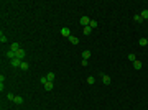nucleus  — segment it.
Returning a JSON list of instances; mask_svg holds the SVG:
<instances>
[{"instance_id": "1", "label": "nucleus", "mask_w": 148, "mask_h": 110, "mask_svg": "<svg viewBox=\"0 0 148 110\" xmlns=\"http://www.w3.org/2000/svg\"><path fill=\"white\" fill-rule=\"evenodd\" d=\"M10 62H12V66H13V67H20L23 61H22V59H18V58H13V59H10Z\"/></svg>"}, {"instance_id": "2", "label": "nucleus", "mask_w": 148, "mask_h": 110, "mask_svg": "<svg viewBox=\"0 0 148 110\" xmlns=\"http://www.w3.org/2000/svg\"><path fill=\"white\" fill-rule=\"evenodd\" d=\"M99 74H100V77H102V82H104L105 86H109L110 84V77L107 76V74H104V72H99Z\"/></svg>"}, {"instance_id": "3", "label": "nucleus", "mask_w": 148, "mask_h": 110, "mask_svg": "<svg viewBox=\"0 0 148 110\" xmlns=\"http://www.w3.org/2000/svg\"><path fill=\"white\" fill-rule=\"evenodd\" d=\"M25 56H27V51L23 49V48L16 51V58H18V59H22V61H23V58H25Z\"/></svg>"}, {"instance_id": "4", "label": "nucleus", "mask_w": 148, "mask_h": 110, "mask_svg": "<svg viewBox=\"0 0 148 110\" xmlns=\"http://www.w3.org/2000/svg\"><path fill=\"white\" fill-rule=\"evenodd\" d=\"M61 35H63V36H66V38H69V36H71V31H69V28H67V26L61 28Z\"/></svg>"}, {"instance_id": "5", "label": "nucleus", "mask_w": 148, "mask_h": 110, "mask_svg": "<svg viewBox=\"0 0 148 110\" xmlns=\"http://www.w3.org/2000/svg\"><path fill=\"white\" fill-rule=\"evenodd\" d=\"M79 22H81V25H82V26H87V25H89V22H91V18H89V17H82L81 20H79Z\"/></svg>"}, {"instance_id": "6", "label": "nucleus", "mask_w": 148, "mask_h": 110, "mask_svg": "<svg viewBox=\"0 0 148 110\" xmlns=\"http://www.w3.org/2000/svg\"><path fill=\"white\" fill-rule=\"evenodd\" d=\"M10 49H12V51H15V53H16L18 49H22V46H20L18 43H13V44H10Z\"/></svg>"}, {"instance_id": "7", "label": "nucleus", "mask_w": 148, "mask_h": 110, "mask_svg": "<svg viewBox=\"0 0 148 110\" xmlns=\"http://www.w3.org/2000/svg\"><path fill=\"white\" fill-rule=\"evenodd\" d=\"M82 33H84V35H91V33H92V28L89 26V25H87V26H84V28H82Z\"/></svg>"}, {"instance_id": "8", "label": "nucleus", "mask_w": 148, "mask_h": 110, "mask_svg": "<svg viewBox=\"0 0 148 110\" xmlns=\"http://www.w3.org/2000/svg\"><path fill=\"white\" fill-rule=\"evenodd\" d=\"M89 58H91V51H89V49L82 51V59H86V61H87Z\"/></svg>"}, {"instance_id": "9", "label": "nucleus", "mask_w": 148, "mask_h": 110, "mask_svg": "<svg viewBox=\"0 0 148 110\" xmlns=\"http://www.w3.org/2000/svg\"><path fill=\"white\" fill-rule=\"evenodd\" d=\"M7 58L13 59V58H16V53H15V51H12V49H8V51H7Z\"/></svg>"}, {"instance_id": "10", "label": "nucleus", "mask_w": 148, "mask_h": 110, "mask_svg": "<svg viewBox=\"0 0 148 110\" xmlns=\"http://www.w3.org/2000/svg\"><path fill=\"white\" fill-rule=\"evenodd\" d=\"M46 77H48V81L49 82H53V81H54V72H48V74H46Z\"/></svg>"}, {"instance_id": "11", "label": "nucleus", "mask_w": 148, "mask_h": 110, "mask_svg": "<svg viewBox=\"0 0 148 110\" xmlns=\"http://www.w3.org/2000/svg\"><path fill=\"white\" fill-rule=\"evenodd\" d=\"M133 67H135V69H142V67H143V64H142V62H140V61H135V62H133Z\"/></svg>"}, {"instance_id": "12", "label": "nucleus", "mask_w": 148, "mask_h": 110, "mask_svg": "<svg viewBox=\"0 0 148 110\" xmlns=\"http://www.w3.org/2000/svg\"><path fill=\"white\" fill-rule=\"evenodd\" d=\"M13 102H15L16 105H22V104H23V97H18V95H16V97H15V100H13Z\"/></svg>"}, {"instance_id": "13", "label": "nucleus", "mask_w": 148, "mask_h": 110, "mask_svg": "<svg viewBox=\"0 0 148 110\" xmlns=\"http://www.w3.org/2000/svg\"><path fill=\"white\" fill-rule=\"evenodd\" d=\"M44 89H46L48 92H49V90H53V82H46V84H44Z\"/></svg>"}, {"instance_id": "14", "label": "nucleus", "mask_w": 148, "mask_h": 110, "mask_svg": "<svg viewBox=\"0 0 148 110\" xmlns=\"http://www.w3.org/2000/svg\"><path fill=\"white\" fill-rule=\"evenodd\" d=\"M69 41H71L72 44H77V43H79V39H77L76 36H72V35H71V36H69Z\"/></svg>"}, {"instance_id": "15", "label": "nucleus", "mask_w": 148, "mask_h": 110, "mask_svg": "<svg viewBox=\"0 0 148 110\" xmlns=\"http://www.w3.org/2000/svg\"><path fill=\"white\" fill-rule=\"evenodd\" d=\"M138 44H140V46H147V44H148L147 38H140V41H138Z\"/></svg>"}, {"instance_id": "16", "label": "nucleus", "mask_w": 148, "mask_h": 110, "mask_svg": "<svg viewBox=\"0 0 148 110\" xmlns=\"http://www.w3.org/2000/svg\"><path fill=\"white\" fill-rule=\"evenodd\" d=\"M127 58H128V61H132V62H135V61H137V58H135V54H133V53H130Z\"/></svg>"}, {"instance_id": "17", "label": "nucleus", "mask_w": 148, "mask_h": 110, "mask_svg": "<svg viewBox=\"0 0 148 110\" xmlns=\"http://www.w3.org/2000/svg\"><path fill=\"white\" fill-rule=\"evenodd\" d=\"M89 26L92 28V30L94 28H97V22H95V20H91V22H89Z\"/></svg>"}, {"instance_id": "18", "label": "nucleus", "mask_w": 148, "mask_h": 110, "mask_svg": "<svg viewBox=\"0 0 148 110\" xmlns=\"http://www.w3.org/2000/svg\"><path fill=\"white\" fill-rule=\"evenodd\" d=\"M140 17L145 20V18H148V10H142V13H140Z\"/></svg>"}, {"instance_id": "19", "label": "nucleus", "mask_w": 148, "mask_h": 110, "mask_svg": "<svg viewBox=\"0 0 148 110\" xmlns=\"http://www.w3.org/2000/svg\"><path fill=\"white\" fill-rule=\"evenodd\" d=\"M20 69L27 71V69H28V62H25V61H23V62H22V66H20Z\"/></svg>"}, {"instance_id": "20", "label": "nucleus", "mask_w": 148, "mask_h": 110, "mask_svg": "<svg viewBox=\"0 0 148 110\" xmlns=\"http://www.w3.org/2000/svg\"><path fill=\"white\" fill-rule=\"evenodd\" d=\"M94 82H95V77L89 76V77H87V84H94Z\"/></svg>"}, {"instance_id": "21", "label": "nucleus", "mask_w": 148, "mask_h": 110, "mask_svg": "<svg viewBox=\"0 0 148 110\" xmlns=\"http://www.w3.org/2000/svg\"><path fill=\"white\" fill-rule=\"evenodd\" d=\"M135 22H137V23H140V22H143V18L140 17V15H135Z\"/></svg>"}, {"instance_id": "22", "label": "nucleus", "mask_w": 148, "mask_h": 110, "mask_svg": "<svg viewBox=\"0 0 148 110\" xmlns=\"http://www.w3.org/2000/svg\"><path fill=\"white\" fill-rule=\"evenodd\" d=\"M0 41H2V43H5V41H7V36H5V35H3V33L0 35Z\"/></svg>"}, {"instance_id": "23", "label": "nucleus", "mask_w": 148, "mask_h": 110, "mask_svg": "<svg viewBox=\"0 0 148 110\" xmlns=\"http://www.w3.org/2000/svg\"><path fill=\"white\" fill-rule=\"evenodd\" d=\"M7 99H8V100H12V102H13V100H15V95H13V94H8V95H7Z\"/></svg>"}, {"instance_id": "24", "label": "nucleus", "mask_w": 148, "mask_h": 110, "mask_svg": "<svg viewBox=\"0 0 148 110\" xmlns=\"http://www.w3.org/2000/svg\"><path fill=\"white\" fill-rule=\"evenodd\" d=\"M147 41H148V38H147Z\"/></svg>"}]
</instances>
